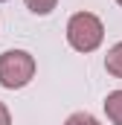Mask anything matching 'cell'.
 I'll list each match as a JSON object with an SVG mask.
<instances>
[{
    "instance_id": "obj_3",
    "label": "cell",
    "mask_w": 122,
    "mask_h": 125,
    "mask_svg": "<svg viewBox=\"0 0 122 125\" xmlns=\"http://www.w3.org/2000/svg\"><path fill=\"white\" fill-rule=\"evenodd\" d=\"M105 114L113 125H122V90H111L105 96Z\"/></svg>"
},
{
    "instance_id": "obj_2",
    "label": "cell",
    "mask_w": 122,
    "mask_h": 125,
    "mask_svg": "<svg viewBox=\"0 0 122 125\" xmlns=\"http://www.w3.org/2000/svg\"><path fill=\"white\" fill-rule=\"evenodd\" d=\"M35 55L26 50H6L0 55V84L6 90H20L35 79Z\"/></svg>"
},
{
    "instance_id": "obj_6",
    "label": "cell",
    "mask_w": 122,
    "mask_h": 125,
    "mask_svg": "<svg viewBox=\"0 0 122 125\" xmlns=\"http://www.w3.org/2000/svg\"><path fill=\"white\" fill-rule=\"evenodd\" d=\"M64 125H102L93 114H87V111H76V114H70L67 116V122Z\"/></svg>"
},
{
    "instance_id": "obj_5",
    "label": "cell",
    "mask_w": 122,
    "mask_h": 125,
    "mask_svg": "<svg viewBox=\"0 0 122 125\" xmlns=\"http://www.w3.org/2000/svg\"><path fill=\"white\" fill-rule=\"evenodd\" d=\"M23 3H26V9H29L32 15H41V18L50 15V12L58 6V0H23Z\"/></svg>"
},
{
    "instance_id": "obj_4",
    "label": "cell",
    "mask_w": 122,
    "mask_h": 125,
    "mask_svg": "<svg viewBox=\"0 0 122 125\" xmlns=\"http://www.w3.org/2000/svg\"><path fill=\"white\" fill-rule=\"evenodd\" d=\"M105 70H108L113 79H122V41L108 50V55H105Z\"/></svg>"
},
{
    "instance_id": "obj_1",
    "label": "cell",
    "mask_w": 122,
    "mask_h": 125,
    "mask_svg": "<svg viewBox=\"0 0 122 125\" xmlns=\"http://www.w3.org/2000/svg\"><path fill=\"white\" fill-rule=\"evenodd\" d=\"M105 41V23L93 12H76L67 21V44L76 52H93Z\"/></svg>"
},
{
    "instance_id": "obj_9",
    "label": "cell",
    "mask_w": 122,
    "mask_h": 125,
    "mask_svg": "<svg viewBox=\"0 0 122 125\" xmlns=\"http://www.w3.org/2000/svg\"><path fill=\"white\" fill-rule=\"evenodd\" d=\"M0 3H3V0H0Z\"/></svg>"
},
{
    "instance_id": "obj_7",
    "label": "cell",
    "mask_w": 122,
    "mask_h": 125,
    "mask_svg": "<svg viewBox=\"0 0 122 125\" xmlns=\"http://www.w3.org/2000/svg\"><path fill=\"white\" fill-rule=\"evenodd\" d=\"M0 125H12V114H9V108L0 102Z\"/></svg>"
},
{
    "instance_id": "obj_8",
    "label": "cell",
    "mask_w": 122,
    "mask_h": 125,
    "mask_svg": "<svg viewBox=\"0 0 122 125\" xmlns=\"http://www.w3.org/2000/svg\"><path fill=\"white\" fill-rule=\"evenodd\" d=\"M116 3H119V6H122V0H116Z\"/></svg>"
}]
</instances>
